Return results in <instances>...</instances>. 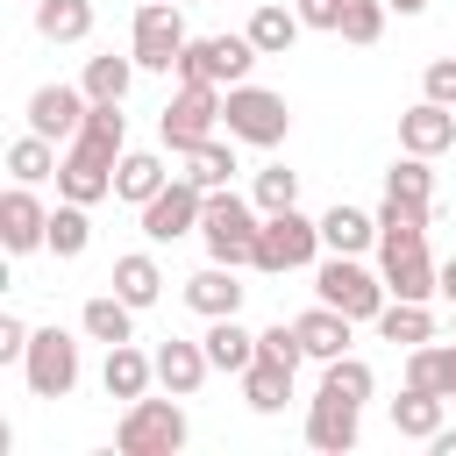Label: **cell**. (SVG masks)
Instances as JSON below:
<instances>
[{"label":"cell","mask_w":456,"mask_h":456,"mask_svg":"<svg viewBox=\"0 0 456 456\" xmlns=\"http://www.w3.org/2000/svg\"><path fill=\"white\" fill-rule=\"evenodd\" d=\"M442 299H449V306H456V256H449V264H442Z\"/></svg>","instance_id":"obj_47"},{"label":"cell","mask_w":456,"mask_h":456,"mask_svg":"<svg viewBox=\"0 0 456 456\" xmlns=\"http://www.w3.org/2000/svg\"><path fill=\"white\" fill-rule=\"evenodd\" d=\"M406 385H428V392L456 399V342H420V349H406Z\"/></svg>","instance_id":"obj_33"},{"label":"cell","mask_w":456,"mask_h":456,"mask_svg":"<svg viewBox=\"0 0 456 456\" xmlns=\"http://www.w3.org/2000/svg\"><path fill=\"white\" fill-rule=\"evenodd\" d=\"M164 185H171V171H164V157H157V150H121V164H114V200L150 207Z\"/></svg>","instance_id":"obj_18"},{"label":"cell","mask_w":456,"mask_h":456,"mask_svg":"<svg viewBox=\"0 0 456 456\" xmlns=\"http://www.w3.org/2000/svg\"><path fill=\"white\" fill-rule=\"evenodd\" d=\"M356 413H363V406L314 392V406H306V449H321V456H342V449H356V435H363V420H356Z\"/></svg>","instance_id":"obj_13"},{"label":"cell","mask_w":456,"mask_h":456,"mask_svg":"<svg viewBox=\"0 0 456 456\" xmlns=\"http://www.w3.org/2000/svg\"><path fill=\"white\" fill-rule=\"evenodd\" d=\"M292 378H299V370H285V363L256 356V363L242 370V399H249V413H285V399H292Z\"/></svg>","instance_id":"obj_31"},{"label":"cell","mask_w":456,"mask_h":456,"mask_svg":"<svg viewBox=\"0 0 456 456\" xmlns=\"http://www.w3.org/2000/svg\"><path fill=\"white\" fill-rule=\"evenodd\" d=\"M449 142H456V107L420 100V107L399 114V150H413V157H442Z\"/></svg>","instance_id":"obj_15"},{"label":"cell","mask_w":456,"mask_h":456,"mask_svg":"<svg viewBox=\"0 0 456 456\" xmlns=\"http://www.w3.org/2000/svg\"><path fill=\"white\" fill-rule=\"evenodd\" d=\"M449 335H456V328H449Z\"/></svg>","instance_id":"obj_50"},{"label":"cell","mask_w":456,"mask_h":456,"mask_svg":"<svg viewBox=\"0 0 456 456\" xmlns=\"http://www.w3.org/2000/svg\"><path fill=\"white\" fill-rule=\"evenodd\" d=\"M321 242H328L335 256H363V249L378 242V214H363V207L335 200V207L321 214Z\"/></svg>","instance_id":"obj_21"},{"label":"cell","mask_w":456,"mask_h":456,"mask_svg":"<svg viewBox=\"0 0 456 456\" xmlns=\"http://www.w3.org/2000/svg\"><path fill=\"white\" fill-rule=\"evenodd\" d=\"M299 28H306V21H299V7H285V0H264V7L249 14V28H242V36H249L264 57H285V50L299 43Z\"/></svg>","instance_id":"obj_27"},{"label":"cell","mask_w":456,"mask_h":456,"mask_svg":"<svg viewBox=\"0 0 456 456\" xmlns=\"http://www.w3.org/2000/svg\"><path fill=\"white\" fill-rule=\"evenodd\" d=\"M100 385H107V399H142V392L157 385V356H142L135 342H114V349H107Z\"/></svg>","instance_id":"obj_24"},{"label":"cell","mask_w":456,"mask_h":456,"mask_svg":"<svg viewBox=\"0 0 456 456\" xmlns=\"http://www.w3.org/2000/svg\"><path fill=\"white\" fill-rule=\"evenodd\" d=\"M321 392H328V399L363 406V399L378 392V378H370V363H363V356H328V363H321Z\"/></svg>","instance_id":"obj_36"},{"label":"cell","mask_w":456,"mask_h":456,"mask_svg":"<svg viewBox=\"0 0 456 456\" xmlns=\"http://www.w3.org/2000/svg\"><path fill=\"white\" fill-rule=\"evenodd\" d=\"M256 57H264V50H256L249 36H192V43L178 50V78H192V86H242Z\"/></svg>","instance_id":"obj_7"},{"label":"cell","mask_w":456,"mask_h":456,"mask_svg":"<svg viewBox=\"0 0 456 456\" xmlns=\"http://www.w3.org/2000/svg\"><path fill=\"white\" fill-rule=\"evenodd\" d=\"M86 242H93L86 207H78V200H57V207H50V242H43V249H57V256H86Z\"/></svg>","instance_id":"obj_38"},{"label":"cell","mask_w":456,"mask_h":456,"mask_svg":"<svg viewBox=\"0 0 456 456\" xmlns=\"http://www.w3.org/2000/svg\"><path fill=\"white\" fill-rule=\"evenodd\" d=\"M442 392H428V385H406L399 399H392V435H406V442H428L435 428H442Z\"/></svg>","instance_id":"obj_29"},{"label":"cell","mask_w":456,"mask_h":456,"mask_svg":"<svg viewBox=\"0 0 456 456\" xmlns=\"http://www.w3.org/2000/svg\"><path fill=\"white\" fill-rule=\"evenodd\" d=\"M36 36L43 43H86L93 36V0H36Z\"/></svg>","instance_id":"obj_32"},{"label":"cell","mask_w":456,"mask_h":456,"mask_svg":"<svg viewBox=\"0 0 456 456\" xmlns=\"http://www.w3.org/2000/svg\"><path fill=\"white\" fill-rule=\"evenodd\" d=\"M185 406H178V392L171 399H128L121 406V428H114V449L121 456H178L185 449Z\"/></svg>","instance_id":"obj_2"},{"label":"cell","mask_w":456,"mask_h":456,"mask_svg":"<svg viewBox=\"0 0 456 456\" xmlns=\"http://www.w3.org/2000/svg\"><path fill=\"white\" fill-rule=\"evenodd\" d=\"M378 335H385L392 349H420V342H435V314H428V299H385Z\"/></svg>","instance_id":"obj_28"},{"label":"cell","mask_w":456,"mask_h":456,"mask_svg":"<svg viewBox=\"0 0 456 456\" xmlns=\"http://www.w3.org/2000/svg\"><path fill=\"white\" fill-rule=\"evenodd\" d=\"M292 328H299L306 356H314V363H328V356H349V328H356V321H349L342 306H328V299H321V306H306Z\"/></svg>","instance_id":"obj_19"},{"label":"cell","mask_w":456,"mask_h":456,"mask_svg":"<svg viewBox=\"0 0 456 456\" xmlns=\"http://www.w3.org/2000/svg\"><path fill=\"white\" fill-rule=\"evenodd\" d=\"M178 7H192V0H178Z\"/></svg>","instance_id":"obj_49"},{"label":"cell","mask_w":456,"mask_h":456,"mask_svg":"<svg viewBox=\"0 0 456 456\" xmlns=\"http://www.w3.org/2000/svg\"><path fill=\"white\" fill-rule=\"evenodd\" d=\"M420 242H428V207L385 192V207H378V249L392 256V249H420Z\"/></svg>","instance_id":"obj_25"},{"label":"cell","mask_w":456,"mask_h":456,"mask_svg":"<svg viewBox=\"0 0 456 456\" xmlns=\"http://www.w3.org/2000/svg\"><path fill=\"white\" fill-rule=\"evenodd\" d=\"M86 107H93L86 86H36V93H28V128L50 135V142H71V135L86 128Z\"/></svg>","instance_id":"obj_11"},{"label":"cell","mask_w":456,"mask_h":456,"mask_svg":"<svg viewBox=\"0 0 456 456\" xmlns=\"http://www.w3.org/2000/svg\"><path fill=\"white\" fill-rule=\"evenodd\" d=\"M385 7H392V14H420L428 0H385Z\"/></svg>","instance_id":"obj_48"},{"label":"cell","mask_w":456,"mask_h":456,"mask_svg":"<svg viewBox=\"0 0 456 456\" xmlns=\"http://www.w3.org/2000/svg\"><path fill=\"white\" fill-rule=\"evenodd\" d=\"M428 449H435V456H456V428H449V420H442V428H435V435H428Z\"/></svg>","instance_id":"obj_46"},{"label":"cell","mask_w":456,"mask_h":456,"mask_svg":"<svg viewBox=\"0 0 456 456\" xmlns=\"http://www.w3.org/2000/svg\"><path fill=\"white\" fill-rule=\"evenodd\" d=\"M78 328H86V342H135V306L121 299V292H93L86 306H78Z\"/></svg>","instance_id":"obj_22"},{"label":"cell","mask_w":456,"mask_h":456,"mask_svg":"<svg viewBox=\"0 0 456 456\" xmlns=\"http://www.w3.org/2000/svg\"><path fill=\"white\" fill-rule=\"evenodd\" d=\"M135 71H142L135 57H114V50H107V57H86V78H78V86H86L93 100H128Z\"/></svg>","instance_id":"obj_37"},{"label":"cell","mask_w":456,"mask_h":456,"mask_svg":"<svg viewBox=\"0 0 456 456\" xmlns=\"http://www.w3.org/2000/svg\"><path fill=\"white\" fill-rule=\"evenodd\" d=\"M328 242H321V221H306L299 207H285V214H264V228H256V271L264 278H285V271H306L314 256H321Z\"/></svg>","instance_id":"obj_3"},{"label":"cell","mask_w":456,"mask_h":456,"mask_svg":"<svg viewBox=\"0 0 456 456\" xmlns=\"http://www.w3.org/2000/svg\"><path fill=\"white\" fill-rule=\"evenodd\" d=\"M420 100H442V107H456V57H435V64L420 71Z\"/></svg>","instance_id":"obj_43"},{"label":"cell","mask_w":456,"mask_h":456,"mask_svg":"<svg viewBox=\"0 0 456 456\" xmlns=\"http://www.w3.org/2000/svg\"><path fill=\"white\" fill-rule=\"evenodd\" d=\"M299 7V21L306 28H321V36H342V14H349V0H292Z\"/></svg>","instance_id":"obj_44"},{"label":"cell","mask_w":456,"mask_h":456,"mask_svg":"<svg viewBox=\"0 0 456 456\" xmlns=\"http://www.w3.org/2000/svg\"><path fill=\"white\" fill-rule=\"evenodd\" d=\"M235 171H242V164H235V135H228V142H221V135H207L200 150H185V178H192V185H207V192H221Z\"/></svg>","instance_id":"obj_35"},{"label":"cell","mask_w":456,"mask_h":456,"mask_svg":"<svg viewBox=\"0 0 456 456\" xmlns=\"http://www.w3.org/2000/svg\"><path fill=\"white\" fill-rule=\"evenodd\" d=\"M0 242H7L14 256H28V249L50 242V207H43L28 185H14V192L0 200Z\"/></svg>","instance_id":"obj_14"},{"label":"cell","mask_w":456,"mask_h":456,"mask_svg":"<svg viewBox=\"0 0 456 456\" xmlns=\"http://www.w3.org/2000/svg\"><path fill=\"white\" fill-rule=\"evenodd\" d=\"M207 370H214V363H207V342H178V335H171V342L157 349V385L178 392V399H192V392L207 385Z\"/></svg>","instance_id":"obj_20"},{"label":"cell","mask_w":456,"mask_h":456,"mask_svg":"<svg viewBox=\"0 0 456 456\" xmlns=\"http://www.w3.org/2000/svg\"><path fill=\"white\" fill-rule=\"evenodd\" d=\"M200 342H207V363H214V370H228V378H242V370L256 363V335H249L235 314L207 321V335H200Z\"/></svg>","instance_id":"obj_23"},{"label":"cell","mask_w":456,"mask_h":456,"mask_svg":"<svg viewBox=\"0 0 456 456\" xmlns=\"http://www.w3.org/2000/svg\"><path fill=\"white\" fill-rule=\"evenodd\" d=\"M107 192H114V157H100V150L71 142V150H64V164H57V200L93 207V200H107Z\"/></svg>","instance_id":"obj_12"},{"label":"cell","mask_w":456,"mask_h":456,"mask_svg":"<svg viewBox=\"0 0 456 456\" xmlns=\"http://www.w3.org/2000/svg\"><path fill=\"white\" fill-rule=\"evenodd\" d=\"M107 285H114V292H121L135 314L164 299V271H157V256H150V249H128V256H114V278H107Z\"/></svg>","instance_id":"obj_26"},{"label":"cell","mask_w":456,"mask_h":456,"mask_svg":"<svg viewBox=\"0 0 456 456\" xmlns=\"http://www.w3.org/2000/svg\"><path fill=\"white\" fill-rule=\"evenodd\" d=\"M71 142H86V150H100V157L121 164V150H128V114H121V100H93V107H86V128H78Z\"/></svg>","instance_id":"obj_30"},{"label":"cell","mask_w":456,"mask_h":456,"mask_svg":"<svg viewBox=\"0 0 456 456\" xmlns=\"http://www.w3.org/2000/svg\"><path fill=\"white\" fill-rule=\"evenodd\" d=\"M21 378H28L36 399H71V385H78V342L64 328H36L28 356H21Z\"/></svg>","instance_id":"obj_9"},{"label":"cell","mask_w":456,"mask_h":456,"mask_svg":"<svg viewBox=\"0 0 456 456\" xmlns=\"http://www.w3.org/2000/svg\"><path fill=\"white\" fill-rule=\"evenodd\" d=\"M57 164H64V157H57V142H50V135H36V128L7 142V171H14V185H43V178H57Z\"/></svg>","instance_id":"obj_34"},{"label":"cell","mask_w":456,"mask_h":456,"mask_svg":"<svg viewBox=\"0 0 456 456\" xmlns=\"http://www.w3.org/2000/svg\"><path fill=\"white\" fill-rule=\"evenodd\" d=\"M256 228H264V207L256 200H242L235 185H221V192H207V214H200V242H207V256L214 264H249L256 256Z\"/></svg>","instance_id":"obj_1"},{"label":"cell","mask_w":456,"mask_h":456,"mask_svg":"<svg viewBox=\"0 0 456 456\" xmlns=\"http://www.w3.org/2000/svg\"><path fill=\"white\" fill-rule=\"evenodd\" d=\"M385 292H392V299H435V292H442V264L428 256V242L385 256Z\"/></svg>","instance_id":"obj_16"},{"label":"cell","mask_w":456,"mask_h":456,"mask_svg":"<svg viewBox=\"0 0 456 456\" xmlns=\"http://www.w3.org/2000/svg\"><path fill=\"white\" fill-rule=\"evenodd\" d=\"M142 214V235L150 242H178V235H200V214H207V185H192L185 171L150 200V207H135Z\"/></svg>","instance_id":"obj_10"},{"label":"cell","mask_w":456,"mask_h":456,"mask_svg":"<svg viewBox=\"0 0 456 456\" xmlns=\"http://www.w3.org/2000/svg\"><path fill=\"white\" fill-rule=\"evenodd\" d=\"M185 306L200 321H221V314H242V285H235V264H207L185 278Z\"/></svg>","instance_id":"obj_17"},{"label":"cell","mask_w":456,"mask_h":456,"mask_svg":"<svg viewBox=\"0 0 456 456\" xmlns=\"http://www.w3.org/2000/svg\"><path fill=\"white\" fill-rule=\"evenodd\" d=\"M192 36H185V14H178V0H142L135 7V21H128V57L142 64V71H178V50H185Z\"/></svg>","instance_id":"obj_6"},{"label":"cell","mask_w":456,"mask_h":456,"mask_svg":"<svg viewBox=\"0 0 456 456\" xmlns=\"http://www.w3.org/2000/svg\"><path fill=\"white\" fill-rule=\"evenodd\" d=\"M249 200H256L264 214H285V207H299V171H285V164H264V171H256V185H249Z\"/></svg>","instance_id":"obj_40"},{"label":"cell","mask_w":456,"mask_h":456,"mask_svg":"<svg viewBox=\"0 0 456 456\" xmlns=\"http://www.w3.org/2000/svg\"><path fill=\"white\" fill-rule=\"evenodd\" d=\"M221 121H228V135L235 142H249V150H278L285 142V128H292V107H285V93H271V86H228V107H221Z\"/></svg>","instance_id":"obj_5"},{"label":"cell","mask_w":456,"mask_h":456,"mask_svg":"<svg viewBox=\"0 0 456 456\" xmlns=\"http://www.w3.org/2000/svg\"><path fill=\"white\" fill-rule=\"evenodd\" d=\"M28 335H36V328H28L21 314H0V363H21V356H28Z\"/></svg>","instance_id":"obj_45"},{"label":"cell","mask_w":456,"mask_h":456,"mask_svg":"<svg viewBox=\"0 0 456 456\" xmlns=\"http://www.w3.org/2000/svg\"><path fill=\"white\" fill-rule=\"evenodd\" d=\"M385 0H349V14H342V43H378L385 36Z\"/></svg>","instance_id":"obj_42"},{"label":"cell","mask_w":456,"mask_h":456,"mask_svg":"<svg viewBox=\"0 0 456 456\" xmlns=\"http://www.w3.org/2000/svg\"><path fill=\"white\" fill-rule=\"evenodd\" d=\"M256 356H271V363L299 370V363H306V342H299V328H292V321H278V328H264V335H256Z\"/></svg>","instance_id":"obj_41"},{"label":"cell","mask_w":456,"mask_h":456,"mask_svg":"<svg viewBox=\"0 0 456 456\" xmlns=\"http://www.w3.org/2000/svg\"><path fill=\"white\" fill-rule=\"evenodd\" d=\"M221 107H228V86H192V78H178V93H171V107L157 114V135H164V150H171V157H185V150H200V142L214 135V121H221Z\"/></svg>","instance_id":"obj_4"},{"label":"cell","mask_w":456,"mask_h":456,"mask_svg":"<svg viewBox=\"0 0 456 456\" xmlns=\"http://www.w3.org/2000/svg\"><path fill=\"white\" fill-rule=\"evenodd\" d=\"M385 192H392V200H420V207H435V171H428V157L406 150V157L385 171Z\"/></svg>","instance_id":"obj_39"},{"label":"cell","mask_w":456,"mask_h":456,"mask_svg":"<svg viewBox=\"0 0 456 456\" xmlns=\"http://www.w3.org/2000/svg\"><path fill=\"white\" fill-rule=\"evenodd\" d=\"M314 292H321L328 306H342L349 321H378V314H385V299H392V292H385V278H370L356 256H335V249H328V264L314 271Z\"/></svg>","instance_id":"obj_8"}]
</instances>
